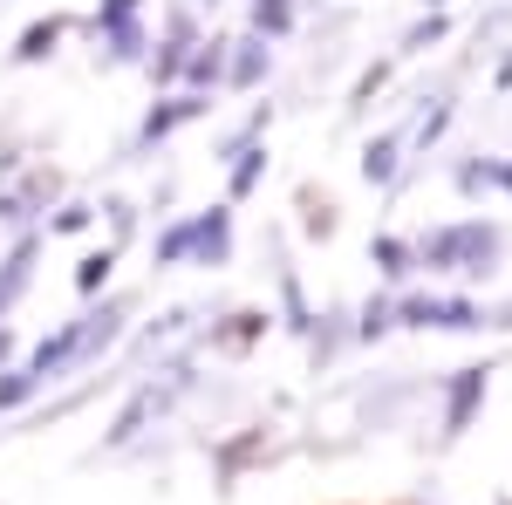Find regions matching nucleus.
I'll return each mask as SVG.
<instances>
[{"instance_id":"1","label":"nucleus","mask_w":512,"mask_h":505,"mask_svg":"<svg viewBox=\"0 0 512 505\" xmlns=\"http://www.w3.org/2000/svg\"><path fill=\"white\" fill-rule=\"evenodd\" d=\"M499 253V233L472 219V226H437L424 239V267H458V273H485V260Z\"/></svg>"},{"instance_id":"2","label":"nucleus","mask_w":512,"mask_h":505,"mask_svg":"<svg viewBox=\"0 0 512 505\" xmlns=\"http://www.w3.org/2000/svg\"><path fill=\"white\" fill-rule=\"evenodd\" d=\"M396 321H410V328H478V308H472V301L410 294V301H396Z\"/></svg>"},{"instance_id":"3","label":"nucleus","mask_w":512,"mask_h":505,"mask_svg":"<svg viewBox=\"0 0 512 505\" xmlns=\"http://www.w3.org/2000/svg\"><path fill=\"white\" fill-rule=\"evenodd\" d=\"M192 253L205 260V267H219V260L233 253V205H212V212L192 219Z\"/></svg>"},{"instance_id":"4","label":"nucleus","mask_w":512,"mask_h":505,"mask_svg":"<svg viewBox=\"0 0 512 505\" xmlns=\"http://www.w3.org/2000/svg\"><path fill=\"white\" fill-rule=\"evenodd\" d=\"M178 76L192 82V96H205L212 82H226V41H192L185 48V69Z\"/></svg>"},{"instance_id":"5","label":"nucleus","mask_w":512,"mask_h":505,"mask_svg":"<svg viewBox=\"0 0 512 505\" xmlns=\"http://www.w3.org/2000/svg\"><path fill=\"white\" fill-rule=\"evenodd\" d=\"M192 117H205V96H192V89H185V96H164L158 110L144 117V130H137V137H144V144H158V137H171L178 123H192Z\"/></svg>"},{"instance_id":"6","label":"nucleus","mask_w":512,"mask_h":505,"mask_svg":"<svg viewBox=\"0 0 512 505\" xmlns=\"http://www.w3.org/2000/svg\"><path fill=\"white\" fill-rule=\"evenodd\" d=\"M35 253H41V239L28 233L21 246H14V253H7V260H0V314L14 308V301H21V287L35 280Z\"/></svg>"},{"instance_id":"7","label":"nucleus","mask_w":512,"mask_h":505,"mask_svg":"<svg viewBox=\"0 0 512 505\" xmlns=\"http://www.w3.org/2000/svg\"><path fill=\"white\" fill-rule=\"evenodd\" d=\"M239 55H226V82H233V89H253V82L267 76V41L260 35H246V41H233Z\"/></svg>"},{"instance_id":"8","label":"nucleus","mask_w":512,"mask_h":505,"mask_svg":"<svg viewBox=\"0 0 512 505\" xmlns=\"http://www.w3.org/2000/svg\"><path fill=\"white\" fill-rule=\"evenodd\" d=\"M478 396H485V369H458V383H451V410H444V430H465V424H472Z\"/></svg>"},{"instance_id":"9","label":"nucleus","mask_w":512,"mask_h":505,"mask_svg":"<svg viewBox=\"0 0 512 505\" xmlns=\"http://www.w3.org/2000/svg\"><path fill=\"white\" fill-rule=\"evenodd\" d=\"M69 35V21L62 14H48V21H35V28H21V41H14V62H41V55H55V41Z\"/></svg>"},{"instance_id":"10","label":"nucleus","mask_w":512,"mask_h":505,"mask_svg":"<svg viewBox=\"0 0 512 505\" xmlns=\"http://www.w3.org/2000/svg\"><path fill=\"white\" fill-rule=\"evenodd\" d=\"M396 151H403V137H376V144L362 151V178H369V185H390L396 178Z\"/></svg>"},{"instance_id":"11","label":"nucleus","mask_w":512,"mask_h":505,"mask_svg":"<svg viewBox=\"0 0 512 505\" xmlns=\"http://www.w3.org/2000/svg\"><path fill=\"white\" fill-rule=\"evenodd\" d=\"M260 171H267V151H260V144H246V151L233 157V198L253 192V185H260Z\"/></svg>"},{"instance_id":"12","label":"nucleus","mask_w":512,"mask_h":505,"mask_svg":"<svg viewBox=\"0 0 512 505\" xmlns=\"http://www.w3.org/2000/svg\"><path fill=\"white\" fill-rule=\"evenodd\" d=\"M253 28L260 35H287L294 28V0H253Z\"/></svg>"},{"instance_id":"13","label":"nucleus","mask_w":512,"mask_h":505,"mask_svg":"<svg viewBox=\"0 0 512 505\" xmlns=\"http://www.w3.org/2000/svg\"><path fill=\"white\" fill-rule=\"evenodd\" d=\"M35 389H41V383L28 376V369H21V362H14V369H0V410H21Z\"/></svg>"},{"instance_id":"14","label":"nucleus","mask_w":512,"mask_h":505,"mask_svg":"<svg viewBox=\"0 0 512 505\" xmlns=\"http://www.w3.org/2000/svg\"><path fill=\"white\" fill-rule=\"evenodd\" d=\"M110 267H117V253H110V246H103V253H89V260L76 267V287H82V294H96V287H110Z\"/></svg>"},{"instance_id":"15","label":"nucleus","mask_w":512,"mask_h":505,"mask_svg":"<svg viewBox=\"0 0 512 505\" xmlns=\"http://www.w3.org/2000/svg\"><path fill=\"white\" fill-rule=\"evenodd\" d=\"M185 253H192V219H178V226H164V233H158V267L185 260Z\"/></svg>"},{"instance_id":"16","label":"nucleus","mask_w":512,"mask_h":505,"mask_svg":"<svg viewBox=\"0 0 512 505\" xmlns=\"http://www.w3.org/2000/svg\"><path fill=\"white\" fill-rule=\"evenodd\" d=\"M369 260H376V267H383V273H410V246H403V239H390V233H383V239H376V246H369Z\"/></svg>"},{"instance_id":"17","label":"nucleus","mask_w":512,"mask_h":505,"mask_svg":"<svg viewBox=\"0 0 512 505\" xmlns=\"http://www.w3.org/2000/svg\"><path fill=\"white\" fill-rule=\"evenodd\" d=\"M137 7H144V0H103V7H96V35H110V28H130V21H137Z\"/></svg>"},{"instance_id":"18","label":"nucleus","mask_w":512,"mask_h":505,"mask_svg":"<svg viewBox=\"0 0 512 505\" xmlns=\"http://www.w3.org/2000/svg\"><path fill=\"white\" fill-rule=\"evenodd\" d=\"M110 62H137V55H144V35H137V21H130V28H110Z\"/></svg>"},{"instance_id":"19","label":"nucleus","mask_w":512,"mask_h":505,"mask_svg":"<svg viewBox=\"0 0 512 505\" xmlns=\"http://www.w3.org/2000/svg\"><path fill=\"white\" fill-rule=\"evenodd\" d=\"M390 321H396V308H390V301H369V308H362V335H383Z\"/></svg>"},{"instance_id":"20","label":"nucleus","mask_w":512,"mask_h":505,"mask_svg":"<svg viewBox=\"0 0 512 505\" xmlns=\"http://www.w3.org/2000/svg\"><path fill=\"white\" fill-rule=\"evenodd\" d=\"M458 185H465V192H478V185H499V164H465V171H458Z\"/></svg>"},{"instance_id":"21","label":"nucleus","mask_w":512,"mask_h":505,"mask_svg":"<svg viewBox=\"0 0 512 505\" xmlns=\"http://www.w3.org/2000/svg\"><path fill=\"white\" fill-rule=\"evenodd\" d=\"M82 226H89V205H62V212H55V226H48V233H82Z\"/></svg>"},{"instance_id":"22","label":"nucleus","mask_w":512,"mask_h":505,"mask_svg":"<svg viewBox=\"0 0 512 505\" xmlns=\"http://www.w3.org/2000/svg\"><path fill=\"white\" fill-rule=\"evenodd\" d=\"M444 35V14H431V21H417V28H410V48H424V41H437Z\"/></svg>"},{"instance_id":"23","label":"nucleus","mask_w":512,"mask_h":505,"mask_svg":"<svg viewBox=\"0 0 512 505\" xmlns=\"http://www.w3.org/2000/svg\"><path fill=\"white\" fill-rule=\"evenodd\" d=\"M14 349H21V342H14V328H0V369H14Z\"/></svg>"},{"instance_id":"24","label":"nucleus","mask_w":512,"mask_h":505,"mask_svg":"<svg viewBox=\"0 0 512 505\" xmlns=\"http://www.w3.org/2000/svg\"><path fill=\"white\" fill-rule=\"evenodd\" d=\"M7 219H21V198L14 192H0V226H7Z\"/></svg>"},{"instance_id":"25","label":"nucleus","mask_w":512,"mask_h":505,"mask_svg":"<svg viewBox=\"0 0 512 505\" xmlns=\"http://www.w3.org/2000/svg\"><path fill=\"white\" fill-rule=\"evenodd\" d=\"M499 185H512V164H506V171H499Z\"/></svg>"}]
</instances>
